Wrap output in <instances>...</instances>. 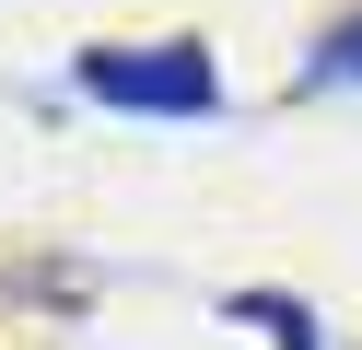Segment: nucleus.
Listing matches in <instances>:
<instances>
[{"label":"nucleus","instance_id":"f257e3e1","mask_svg":"<svg viewBox=\"0 0 362 350\" xmlns=\"http://www.w3.org/2000/svg\"><path fill=\"white\" fill-rule=\"evenodd\" d=\"M82 93H94V105H129V117H211L222 70L199 59L187 35H164V47H94V59H82Z\"/></svg>","mask_w":362,"mask_h":350},{"label":"nucleus","instance_id":"f03ea898","mask_svg":"<svg viewBox=\"0 0 362 350\" xmlns=\"http://www.w3.org/2000/svg\"><path fill=\"white\" fill-rule=\"evenodd\" d=\"M304 82H315V93H351V82H362V12H339L327 35H315V59H304Z\"/></svg>","mask_w":362,"mask_h":350},{"label":"nucleus","instance_id":"7ed1b4c3","mask_svg":"<svg viewBox=\"0 0 362 350\" xmlns=\"http://www.w3.org/2000/svg\"><path fill=\"white\" fill-rule=\"evenodd\" d=\"M245 315H269V327H281V350H315V327H304V315H292V303H281V292H245Z\"/></svg>","mask_w":362,"mask_h":350}]
</instances>
